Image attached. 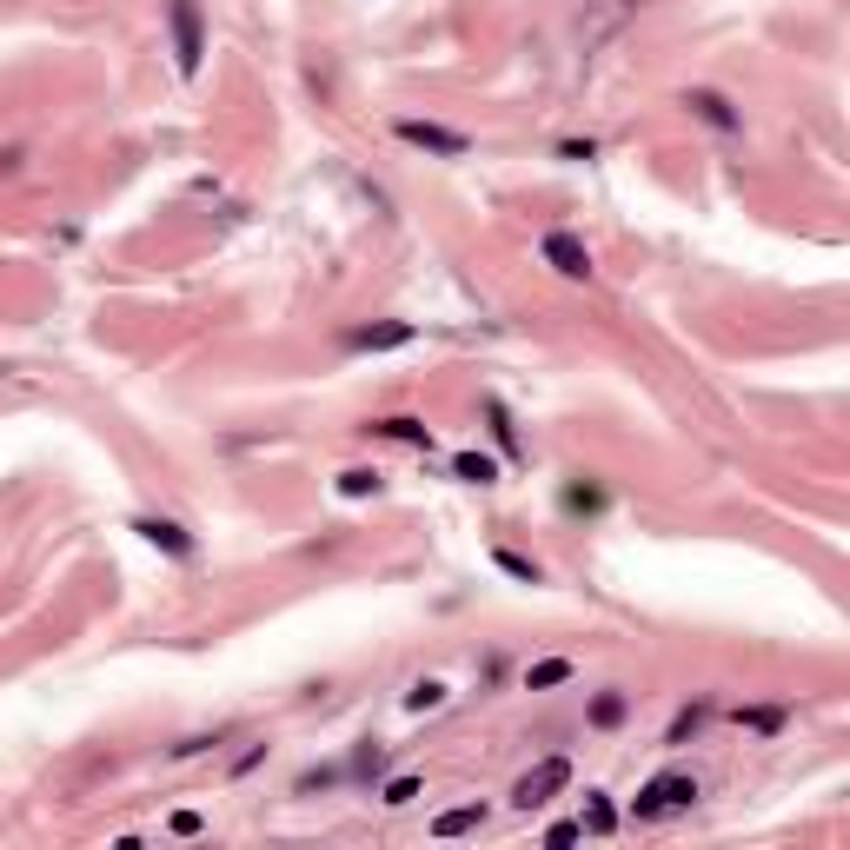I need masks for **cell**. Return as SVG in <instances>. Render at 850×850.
<instances>
[{
	"instance_id": "cb8c5ba5",
	"label": "cell",
	"mask_w": 850,
	"mask_h": 850,
	"mask_svg": "<svg viewBox=\"0 0 850 850\" xmlns=\"http://www.w3.org/2000/svg\"><path fill=\"white\" fill-rule=\"evenodd\" d=\"M199 831H206L199 811H173V838H199Z\"/></svg>"
},
{
	"instance_id": "7a4b0ae2",
	"label": "cell",
	"mask_w": 850,
	"mask_h": 850,
	"mask_svg": "<svg viewBox=\"0 0 850 850\" xmlns=\"http://www.w3.org/2000/svg\"><path fill=\"white\" fill-rule=\"evenodd\" d=\"M166 40H173L180 80H193L206 66V13H199V0H166Z\"/></svg>"
},
{
	"instance_id": "d6986e66",
	"label": "cell",
	"mask_w": 850,
	"mask_h": 850,
	"mask_svg": "<svg viewBox=\"0 0 850 850\" xmlns=\"http://www.w3.org/2000/svg\"><path fill=\"white\" fill-rule=\"evenodd\" d=\"M559 685H572V658H545L525 672V692H559Z\"/></svg>"
},
{
	"instance_id": "d4e9b609",
	"label": "cell",
	"mask_w": 850,
	"mask_h": 850,
	"mask_svg": "<svg viewBox=\"0 0 850 850\" xmlns=\"http://www.w3.org/2000/svg\"><path fill=\"white\" fill-rule=\"evenodd\" d=\"M578 838H585V831H578V818H572V825H552V831H545V844H552V850L578 844Z\"/></svg>"
},
{
	"instance_id": "5bb4252c",
	"label": "cell",
	"mask_w": 850,
	"mask_h": 850,
	"mask_svg": "<svg viewBox=\"0 0 850 850\" xmlns=\"http://www.w3.org/2000/svg\"><path fill=\"white\" fill-rule=\"evenodd\" d=\"M479 825H485V805H459V811H439V818H432V838L452 844V838H465V831H479Z\"/></svg>"
},
{
	"instance_id": "8fae6325",
	"label": "cell",
	"mask_w": 850,
	"mask_h": 850,
	"mask_svg": "<svg viewBox=\"0 0 850 850\" xmlns=\"http://www.w3.org/2000/svg\"><path fill=\"white\" fill-rule=\"evenodd\" d=\"M625 718H632V692H625V685H605V692L592 698V711H585L592 731H618Z\"/></svg>"
},
{
	"instance_id": "44dd1931",
	"label": "cell",
	"mask_w": 850,
	"mask_h": 850,
	"mask_svg": "<svg viewBox=\"0 0 850 850\" xmlns=\"http://www.w3.org/2000/svg\"><path fill=\"white\" fill-rule=\"evenodd\" d=\"M785 718H791V705H745V711H738V725H751V731H765V738L785 731Z\"/></svg>"
},
{
	"instance_id": "9c48e42d",
	"label": "cell",
	"mask_w": 850,
	"mask_h": 850,
	"mask_svg": "<svg viewBox=\"0 0 850 850\" xmlns=\"http://www.w3.org/2000/svg\"><path fill=\"white\" fill-rule=\"evenodd\" d=\"M133 532L153 545V552H166V559H193V532L180 525V519H160V512H140L133 519Z\"/></svg>"
},
{
	"instance_id": "5b68a950",
	"label": "cell",
	"mask_w": 850,
	"mask_h": 850,
	"mask_svg": "<svg viewBox=\"0 0 850 850\" xmlns=\"http://www.w3.org/2000/svg\"><path fill=\"white\" fill-rule=\"evenodd\" d=\"M539 259H545L559 279H572V286H585V279H592V246H585L578 233H565V226H552V233L539 239Z\"/></svg>"
},
{
	"instance_id": "52a82bcc",
	"label": "cell",
	"mask_w": 850,
	"mask_h": 850,
	"mask_svg": "<svg viewBox=\"0 0 850 850\" xmlns=\"http://www.w3.org/2000/svg\"><path fill=\"white\" fill-rule=\"evenodd\" d=\"M678 106H685L692 120H705L711 133H745L738 100H731V93H718V86H685V93H678Z\"/></svg>"
},
{
	"instance_id": "ba28073f",
	"label": "cell",
	"mask_w": 850,
	"mask_h": 850,
	"mask_svg": "<svg viewBox=\"0 0 850 850\" xmlns=\"http://www.w3.org/2000/svg\"><path fill=\"white\" fill-rule=\"evenodd\" d=\"M412 339H419L412 319H366V326H346V332H339L346 352H399V346H412Z\"/></svg>"
},
{
	"instance_id": "ffe728a7",
	"label": "cell",
	"mask_w": 850,
	"mask_h": 850,
	"mask_svg": "<svg viewBox=\"0 0 850 850\" xmlns=\"http://www.w3.org/2000/svg\"><path fill=\"white\" fill-rule=\"evenodd\" d=\"M419 791H426V778H419V771H399V778H386V791H379V805H386V811H406V805H412Z\"/></svg>"
},
{
	"instance_id": "603a6c76",
	"label": "cell",
	"mask_w": 850,
	"mask_h": 850,
	"mask_svg": "<svg viewBox=\"0 0 850 850\" xmlns=\"http://www.w3.org/2000/svg\"><path fill=\"white\" fill-rule=\"evenodd\" d=\"M446 698H452V692H446V685H439V678H419V685H412V692H406V711H439V705H446Z\"/></svg>"
},
{
	"instance_id": "4316f807",
	"label": "cell",
	"mask_w": 850,
	"mask_h": 850,
	"mask_svg": "<svg viewBox=\"0 0 850 850\" xmlns=\"http://www.w3.org/2000/svg\"><path fill=\"white\" fill-rule=\"evenodd\" d=\"M0 173H20V153H13V146L0 153Z\"/></svg>"
},
{
	"instance_id": "30bf717a",
	"label": "cell",
	"mask_w": 850,
	"mask_h": 850,
	"mask_svg": "<svg viewBox=\"0 0 850 850\" xmlns=\"http://www.w3.org/2000/svg\"><path fill=\"white\" fill-rule=\"evenodd\" d=\"M366 432H372V439H399V446L432 452V426H426V419H412V412H386V419H372Z\"/></svg>"
},
{
	"instance_id": "8992f818",
	"label": "cell",
	"mask_w": 850,
	"mask_h": 850,
	"mask_svg": "<svg viewBox=\"0 0 850 850\" xmlns=\"http://www.w3.org/2000/svg\"><path fill=\"white\" fill-rule=\"evenodd\" d=\"M638 7L645 0H578V40H585V53L605 47L625 20H638Z\"/></svg>"
},
{
	"instance_id": "4fadbf2b",
	"label": "cell",
	"mask_w": 850,
	"mask_h": 850,
	"mask_svg": "<svg viewBox=\"0 0 850 850\" xmlns=\"http://www.w3.org/2000/svg\"><path fill=\"white\" fill-rule=\"evenodd\" d=\"M452 479H459V485H499V459H485V452H452Z\"/></svg>"
},
{
	"instance_id": "3957f363",
	"label": "cell",
	"mask_w": 850,
	"mask_h": 850,
	"mask_svg": "<svg viewBox=\"0 0 850 850\" xmlns=\"http://www.w3.org/2000/svg\"><path fill=\"white\" fill-rule=\"evenodd\" d=\"M392 133H399L406 146H419V153H432V160H465V153H472V140H465L459 126H439V120H412V113H399Z\"/></svg>"
},
{
	"instance_id": "6da1fadb",
	"label": "cell",
	"mask_w": 850,
	"mask_h": 850,
	"mask_svg": "<svg viewBox=\"0 0 850 850\" xmlns=\"http://www.w3.org/2000/svg\"><path fill=\"white\" fill-rule=\"evenodd\" d=\"M698 805V778L692 771H658L638 798H632V818L638 825H665V818H678V811H692Z\"/></svg>"
},
{
	"instance_id": "7402d4cb",
	"label": "cell",
	"mask_w": 850,
	"mask_h": 850,
	"mask_svg": "<svg viewBox=\"0 0 850 850\" xmlns=\"http://www.w3.org/2000/svg\"><path fill=\"white\" fill-rule=\"evenodd\" d=\"M379 492V472L372 465H346L339 472V499H372Z\"/></svg>"
},
{
	"instance_id": "2e32d148",
	"label": "cell",
	"mask_w": 850,
	"mask_h": 850,
	"mask_svg": "<svg viewBox=\"0 0 850 850\" xmlns=\"http://www.w3.org/2000/svg\"><path fill=\"white\" fill-rule=\"evenodd\" d=\"M485 419H492V439L505 446V459H525V446H519V426H512L505 399H485Z\"/></svg>"
},
{
	"instance_id": "277c9868",
	"label": "cell",
	"mask_w": 850,
	"mask_h": 850,
	"mask_svg": "<svg viewBox=\"0 0 850 850\" xmlns=\"http://www.w3.org/2000/svg\"><path fill=\"white\" fill-rule=\"evenodd\" d=\"M565 785H572V758H559V751H552V758H539V765L512 785V805H519V811H545Z\"/></svg>"
},
{
	"instance_id": "7c38bea8",
	"label": "cell",
	"mask_w": 850,
	"mask_h": 850,
	"mask_svg": "<svg viewBox=\"0 0 850 850\" xmlns=\"http://www.w3.org/2000/svg\"><path fill=\"white\" fill-rule=\"evenodd\" d=\"M578 831H585V838H612V831H618V805H612V791H585Z\"/></svg>"
},
{
	"instance_id": "9a60e30c",
	"label": "cell",
	"mask_w": 850,
	"mask_h": 850,
	"mask_svg": "<svg viewBox=\"0 0 850 850\" xmlns=\"http://www.w3.org/2000/svg\"><path fill=\"white\" fill-rule=\"evenodd\" d=\"M492 565H499L505 578H519V585H545V565H539V559H525V552H512V545H499V552H492Z\"/></svg>"
},
{
	"instance_id": "484cf974",
	"label": "cell",
	"mask_w": 850,
	"mask_h": 850,
	"mask_svg": "<svg viewBox=\"0 0 850 850\" xmlns=\"http://www.w3.org/2000/svg\"><path fill=\"white\" fill-rule=\"evenodd\" d=\"M565 160H598V140H559Z\"/></svg>"
},
{
	"instance_id": "e0dca14e",
	"label": "cell",
	"mask_w": 850,
	"mask_h": 850,
	"mask_svg": "<svg viewBox=\"0 0 850 850\" xmlns=\"http://www.w3.org/2000/svg\"><path fill=\"white\" fill-rule=\"evenodd\" d=\"M565 512L598 519V512H605V485H598V479H572V485H565Z\"/></svg>"
},
{
	"instance_id": "ac0fdd59",
	"label": "cell",
	"mask_w": 850,
	"mask_h": 850,
	"mask_svg": "<svg viewBox=\"0 0 850 850\" xmlns=\"http://www.w3.org/2000/svg\"><path fill=\"white\" fill-rule=\"evenodd\" d=\"M705 718H711V705H705V698H698V705H685V711L672 718V731H665V745H672V751H678V745H692V738L705 731Z\"/></svg>"
}]
</instances>
